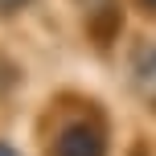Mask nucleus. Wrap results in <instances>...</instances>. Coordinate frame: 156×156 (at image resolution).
Instances as JSON below:
<instances>
[{
	"instance_id": "nucleus-1",
	"label": "nucleus",
	"mask_w": 156,
	"mask_h": 156,
	"mask_svg": "<svg viewBox=\"0 0 156 156\" xmlns=\"http://www.w3.org/2000/svg\"><path fill=\"white\" fill-rule=\"evenodd\" d=\"M107 152V144H103V127L99 123H70L62 136L54 140V148L49 156H103Z\"/></svg>"
},
{
	"instance_id": "nucleus-2",
	"label": "nucleus",
	"mask_w": 156,
	"mask_h": 156,
	"mask_svg": "<svg viewBox=\"0 0 156 156\" xmlns=\"http://www.w3.org/2000/svg\"><path fill=\"white\" fill-rule=\"evenodd\" d=\"M132 82L144 103L156 107V45H140L132 54Z\"/></svg>"
},
{
	"instance_id": "nucleus-3",
	"label": "nucleus",
	"mask_w": 156,
	"mask_h": 156,
	"mask_svg": "<svg viewBox=\"0 0 156 156\" xmlns=\"http://www.w3.org/2000/svg\"><path fill=\"white\" fill-rule=\"evenodd\" d=\"M0 156H12V152H8V148H0Z\"/></svg>"
},
{
	"instance_id": "nucleus-4",
	"label": "nucleus",
	"mask_w": 156,
	"mask_h": 156,
	"mask_svg": "<svg viewBox=\"0 0 156 156\" xmlns=\"http://www.w3.org/2000/svg\"><path fill=\"white\" fill-rule=\"evenodd\" d=\"M148 4H156V0H148Z\"/></svg>"
}]
</instances>
